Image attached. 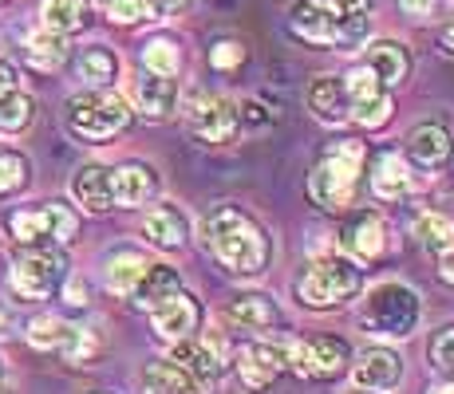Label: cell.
Returning <instances> with one entry per match:
<instances>
[{
  "label": "cell",
  "mask_w": 454,
  "mask_h": 394,
  "mask_svg": "<svg viewBox=\"0 0 454 394\" xmlns=\"http://www.w3.org/2000/svg\"><path fill=\"white\" fill-rule=\"evenodd\" d=\"M336 4H344L348 12H372L375 0H336Z\"/></svg>",
  "instance_id": "obj_46"
},
{
  "label": "cell",
  "mask_w": 454,
  "mask_h": 394,
  "mask_svg": "<svg viewBox=\"0 0 454 394\" xmlns=\"http://www.w3.org/2000/svg\"><path fill=\"white\" fill-rule=\"evenodd\" d=\"M95 394H107V390H95Z\"/></svg>",
  "instance_id": "obj_52"
},
{
  "label": "cell",
  "mask_w": 454,
  "mask_h": 394,
  "mask_svg": "<svg viewBox=\"0 0 454 394\" xmlns=\"http://www.w3.org/2000/svg\"><path fill=\"white\" fill-rule=\"evenodd\" d=\"M434 265H439V280H442V284L454 288V241L439 252V257H434Z\"/></svg>",
  "instance_id": "obj_44"
},
{
  "label": "cell",
  "mask_w": 454,
  "mask_h": 394,
  "mask_svg": "<svg viewBox=\"0 0 454 394\" xmlns=\"http://www.w3.org/2000/svg\"><path fill=\"white\" fill-rule=\"evenodd\" d=\"M146 394H209L202 382L194 379V375H186L174 359H162V363H154L151 371H146Z\"/></svg>",
  "instance_id": "obj_31"
},
{
  "label": "cell",
  "mask_w": 454,
  "mask_h": 394,
  "mask_svg": "<svg viewBox=\"0 0 454 394\" xmlns=\"http://www.w3.org/2000/svg\"><path fill=\"white\" fill-rule=\"evenodd\" d=\"M64 122L80 143L103 146L111 138L127 135L130 122H135V107L115 91V87H87L75 91L64 107Z\"/></svg>",
  "instance_id": "obj_5"
},
{
  "label": "cell",
  "mask_w": 454,
  "mask_h": 394,
  "mask_svg": "<svg viewBox=\"0 0 454 394\" xmlns=\"http://www.w3.org/2000/svg\"><path fill=\"white\" fill-rule=\"evenodd\" d=\"M143 241L159 252H182L190 244V213L178 201H154L143 213Z\"/></svg>",
  "instance_id": "obj_18"
},
{
  "label": "cell",
  "mask_w": 454,
  "mask_h": 394,
  "mask_svg": "<svg viewBox=\"0 0 454 394\" xmlns=\"http://www.w3.org/2000/svg\"><path fill=\"white\" fill-rule=\"evenodd\" d=\"M186 127L202 146H230L241 130L238 103L225 95H198L186 107Z\"/></svg>",
  "instance_id": "obj_11"
},
{
  "label": "cell",
  "mask_w": 454,
  "mask_h": 394,
  "mask_svg": "<svg viewBox=\"0 0 454 394\" xmlns=\"http://www.w3.org/2000/svg\"><path fill=\"white\" fill-rule=\"evenodd\" d=\"M411 236H415V244H419L423 252L439 257V252L454 241V221H450L447 213H434V209H427V213H419V217H415Z\"/></svg>",
  "instance_id": "obj_32"
},
{
  "label": "cell",
  "mask_w": 454,
  "mask_h": 394,
  "mask_svg": "<svg viewBox=\"0 0 454 394\" xmlns=\"http://www.w3.org/2000/svg\"><path fill=\"white\" fill-rule=\"evenodd\" d=\"M143 67L154 75H174L182 72V43L174 36H151L143 43Z\"/></svg>",
  "instance_id": "obj_33"
},
{
  "label": "cell",
  "mask_w": 454,
  "mask_h": 394,
  "mask_svg": "<svg viewBox=\"0 0 454 394\" xmlns=\"http://www.w3.org/2000/svg\"><path fill=\"white\" fill-rule=\"evenodd\" d=\"M442 48H447V56H454V24L442 28Z\"/></svg>",
  "instance_id": "obj_47"
},
{
  "label": "cell",
  "mask_w": 454,
  "mask_h": 394,
  "mask_svg": "<svg viewBox=\"0 0 454 394\" xmlns=\"http://www.w3.org/2000/svg\"><path fill=\"white\" fill-rule=\"evenodd\" d=\"M28 158L20 151H0V197L8 194H20L24 186H28Z\"/></svg>",
  "instance_id": "obj_36"
},
{
  "label": "cell",
  "mask_w": 454,
  "mask_h": 394,
  "mask_svg": "<svg viewBox=\"0 0 454 394\" xmlns=\"http://www.w3.org/2000/svg\"><path fill=\"white\" fill-rule=\"evenodd\" d=\"M368 189L375 201H403L415 189V174L399 151H380L368 166Z\"/></svg>",
  "instance_id": "obj_20"
},
{
  "label": "cell",
  "mask_w": 454,
  "mask_h": 394,
  "mask_svg": "<svg viewBox=\"0 0 454 394\" xmlns=\"http://www.w3.org/2000/svg\"><path fill=\"white\" fill-rule=\"evenodd\" d=\"M4 229L20 249H64L80 233V213L64 201L20 205L4 217Z\"/></svg>",
  "instance_id": "obj_7"
},
{
  "label": "cell",
  "mask_w": 454,
  "mask_h": 394,
  "mask_svg": "<svg viewBox=\"0 0 454 394\" xmlns=\"http://www.w3.org/2000/svg\"><path fill=\"white\" fill-rule=\"evenodd\" d=\"M32 119H36V99L28 91H16L8 99H0V135L8 138L24 135L32 127Z\"/></svg>",
  "instance_id": "obj_34"
},
{
  "label": "cell",
  "mask_w": 454,
  "mask_h": 394,
  "mask_svg": "<svg viewBox=\"0 0 454 394\" xmlns=\"http://www.w3.org/2000/svg\"><path fill=\"white\" fill-rule=\"evenodd\" d=\"M103 352V339L95 336L91 328H72V336H67V344L59 347V355L67 359V363H75V367H83V363H91L95 355Z\"/></svg>",
  "instance_id": "obj_38"
},
{
  "label": "cell",
  "mask_w": 454,
  "mask_h": 394,
  "mask_svg": "<svg viewBox=\"0 0 454 394\" xmlns=\"http://www.w3.org/2000/svg\"><path fill=\"white\" fill-rule=\"evenodd\" d=\"M75 72H80L87 87H115L123 64H119L115 48H107V43H87V48H80V56H75Z\"/></svg>",
  "instance_id": "obj_28"
},
{
  "label": "cell",
  "mask_w": 454,
  "mask_h": 394,
  "mask_svg": "<svg viewBox=\"0 0 454 394\" xmlns=\"http://www.w3.org/2000/svg\"><path fill=\"white\" fill-rule=\"evenodd\" d=\"M166 359H174V363H178L186 375H194V379L202 382L206 390L217 387V375H222V359L209 352L206 339H198V336H194V339H178V344L170 347V355H166Z\"/></svg>",
  "instance_id": "obj_25"
},
{
  "label": "cell",
  "mask_w": 454,
  "mask_h": 394,
  "mask_svg": "<svg viewBox=\"0 0 454 394\" xmlns=\"http://www.w3.org/2000/svg\"><path fill=\"white\" fill-rule=\"evenodd\" d=\"M403 158L411 162V170H427V174L447 170L454 162V135L442 122H419L403 143Z\"/></svg>",
  "instance_id": "obj_17"
},
{
  "label": "cell",
  "mask_w": 454,
  "mask_h": 394,
  "mask_svg": "<svg viewBox=\"0 0 454 394\" xmlns=\"http://www.w3.org/2000/svg\"><path fill=\"white\" fill-rule=\"evenodd\" d=\"M304 103H309V111L317 115L325 127H340V122L352 119V107H348V87H344V75H317L309 83V91H304Z\"/></svg>",
  "instance_id": "obj_23"
},
{
  "label": "cell",
  "mask_w": 454,
  "mask_h": 394,
  "mask_svg": "<svg viewBox=\"0 0 454 394\" xmlns=\"http://www.w3.org/2000/svg\"><path fill=\"white\" fill-rule=\"evenodd\" d=\"M91 4L103 8V16H107L111 24H123V28H135V24L151 20L146 0H91Z\"/></svg>",
  "instance_id": "obj_37"
},
{
  "label": "cell",
  "mask_w": 454,
  "mask_h": 394,
  "mask_svg": "<svg viewBox=\"0 0 454 394\" xmlns=\"http://www.w3.org/2000/svg\"><path fill=\"white\" fill-rule=\"evenodd\" d=\"M0 394H12V390H8V387H4V382H0Z\"/></svg>",
  "instance_id": "obj_51"
},
{
  "label": "cell",
  "mask_w": 454,
  "mask_h": 394,
  "mask_svg": "<svg viewBox=\"0 0 454 394\" xmlns=\"http://www.w3.org/2000/svg\"><path fill=\"white\" fill-rule=\"evenodd\" d=\"M344 394H383V390H368V387H352V390H344Z\"/></svg>",
  "instance_id": "obj_49"
},
{
  "label": "cell",
  "mask_w": 454,
  "mask_h": 394,
  "mask_svg": "<svg viewBox=\"0 0 454 394\" xmlns=\"http://www.w3.org/2000/svg\"><path fill=\"white\" fill-rule=\"evenodd\" d=\"M206 323V308L198 296H190L186 288H178L174 296H166L162 304L151 308V328L154 336L166 344H178V339H194Z\"/></svg>",
  "instance_id": "obj_13"
},
{
  "label": "cell",
  "mask_w": 454,
  "mask_h": 394,
  "mask_svg": "<svg viewBox=\"0 0 454 394\" xmlns=\"http://www.w3.org/2000/svg\"><path fill=\"white\" fill-rule=\"evenodd\" d=\"M431 394H454V379H447V382H442V387H434Z\"/></svg>",
  "instance_id": "obj_48"
},
{
  "label": "cell",
  "mask_w": 454,
  "mask_h": 394,
  "mask_svg": "<svg viewBox=\"0 0 454 394\" xmlns=\"http://www.w3.org/2000/svg\"><path fill=\"white\" fill-rule=\"evenodd\" d=\"M67 280V257L64 249H20L8 273V288L16 300H48Z\"/></svg>",
  "instance_id": "obj_8"
},
{
  "label": "cell",
  "mask_w": 454,
  "mask_h": 394,
  "mask_svg": "<svg viewBox=\"0 0 454 394\" xmlns=\"http://www.w3.org/2000/svg\"><path fill=\"white\" fill-rule=\"evenodd\" d=\"M178 79L174 75H154L143 67V75L135 79V111L151 122H166L178 111Z\"/></svg>",
  "instance_id": "obj_21"
},
{
  "label": "cell",
  "mask_w": 454,
  "mask_h": 394,
  "mask_svg": "<svg viewBox=\"0 0 454 394\" xmlns=\"http://www.w3.org/2000/svg\"><path fill=\"white\" fill-rule=\"evenodd\" d=\"M348 87V107H352V122H360L364 130H383L395 115V95L391 87H383V79L372 72L368 64H352L344 72Z\"/></svg>",
  "instance_id": "obj_9"
},
{
  "label": "cell",
  "mask_w": 454,
  "mask_h": 394,
  "mask_svg": "<svg viewBox=\"0 0 454 394\" xmlns=\"http://www.w3.org/2000/svg\"><path fill=\"white\" fill-rule=\"evenodd\" d=\"M356 320H360V328L375 339H407L419 331L423 300H419V292L411 284H403V280H380L360 300Z\"/></svg>",
  "instance_id": "obj_6"
},
{
  "label": "cell",
  "mask_w": 454,
  "mask_h": 394,
  "mask_svg": "<svg viewBox=\"0 0 454 394\" xmlns=\"http://www.w3.org/2000/svg\"><path fill=\"white\" fill-rule=\"evenodd\" d=\"M352 367V344L340 336H317L304 344H289V371L301 379L332 382L340 375H348Z\"/></svg>",
  "instance_id": "obj_10"
},
{
  "label": "cell",
  "mask_w": 454,
  "mask_h": 394,
  "mask_svg": "<svg viewBox=\"0 0 454 394\" xmlns=\"http://www.w3.org/2000/svg\"><path fill=\"white\" fill-rule=\"evenodd\" d=\"M442 0H399V8H403L411 20H431L434 12H439Z\"/></svg>",
  "instance_id": "obj_42"
},
{
  "label": "cell",
  "mask_w": 454,
  "mask_h": 394,
  "mask_svg": "<svg viewBox=\"0 0 454 394\" xmlns=\"http://www.w3.org/2000/svg\"><path fill=\"white\" fill-rule=\"evenodd\" d=\"M146 252L130 249V244H119L115 252H107V260H103V284H107V292L115 296H130L138 284V276L146 273Z\"/></svg>",
  "instance_id": "obj_26"
},
{
  "label": "cell",
  "mask_w": 454,
  "mask_h": 394,
  "mask_svg": "<svg viewBox=\"0 0 454 394\" xmlns=\"http://www.w3.org/2000/svg\"><path fill=\"white\" fill-rule=\"evenodd\" d=\"M352 379L356 387H368V390H399V382H403L407 375V359L395 352V347H383V344H372L364 347V352H352Z\"/></svg>",
  "instance_id": "obj_14"
},
{
  "label": "cell",
  "mask_w": 454,
  "mask_h": 394,
  "mask_svg": "<svg viewBox=\"0 0 454 394\" xmlns=\"http://www.w3.org/2000/svg\"><path fill=\"white\" fill-rule=\"evenodd\" d=\"M206 252L238 280H261L273 265V236L253 209L238 201H217L198 225Z\"/></svg>",
  "instance_id": "obj_1"
},
{
  "label": "cell",
  "mask_w": 454,
  "mask_h": 394,
  "mask_svg": "<svg viewBox=\"0 0 454 394\" xmlns=\"http://www.w3.org/2000/svg\"><path fill=\"white\" fill-rule=\"evenodd\" d=\"M364 64H368L372 72L383 79V87H391V91H395V87H403L407 79H411V72H415L411 48H407L403 40H391V36L372 40L368 51H364Z\"/></svg>",
  "instance_id": "obj_22"
},
{
  "label": "cell",
  "mask_w": 454,
  "mask_h": 394,
  "mask_svg": "<svg viewBox=\"0 0 454 394\" xmlns=\"http://www.w3.org/2000/svg\"><path fill=\"white\" fill-rule=\"evenodd\" d=\"M111 189H115V205L123 209H138V205H151L162 189V178L151 162L143 158H127V162L111 166Z\"/></svg>",
  "instance_id": "obj_19"
},
{
  "label": "cell",
  "mask_w": 454,
  "mask_h": 394,
  "mask_svg": "<svg viewBox=\"0 0 454 394\" xmlns=\"http://www.w3.org/2000/svg\"><path fill=\"white\" fill-rule=\"evenodd\" d=\"M67 56H72V43H67V36L48 32L43 24L36 32H28V36H24V59H28L36 72H59V67L67 64Z\"/></svg>",
  "instance_id": "obj_27"
},
{
  "label": "cell",
  "mask_w": 454,
  "mask_h": 394,
  "mask_svg": "<svg viewBox=\"0 0 454 394\" xmlns=\"http://www.w3.org/2000/svg\"><path fill=\"white\" fill-rule=\"evenodd\" d=\"M72 197L87 213H107L115 209V189H111V166L87 162L72 174Z\"/></svg>",
  "instance_id": "obj_24"
},
{
  "label": "cell",
  "mask_w": 454,
  "mask_h": 394,
  "mask_svg": "<svg viewBox=\"0 0 454 394\" xmlns=\"http://www.w3.org/2000/svg\"><path fill=\"white\" fill-rule=\"evenodd\" d=\"M238 367V379L246 390H265L289 371V344H273V339H246L238 352L230 355Z\"/></svg>",
  "instance_id": "obj_12"
},
{
  "label": "cell",
  "mask_w": 454,
  "mask_h": 394,
  "mask_svg": "<svg viewBox=\"0 0 454 394\" xmlns=\"http://www.w3.org/2000/svg\"><path fill=\"white\" fill-rule=\"evenodd\" d=\"M340 249L352 260H360V265H372V260L387 257V249H391L387 221H383L375 209H356L344 221V229H340Z\"/></svg>",
  "instance_id": "obj_15"
},
{
  "label": "cell",
  "mask_w": 454,
  "mask_h": 394,
  "mask_svg": "<svg viewBox=\"0 0 454 394\" xmlns=\"http://www.w3.org/2000/svg\"><path fill=\"white\" fill-rule=\"evenodd\" d=\"M427 359H431V367L442 375V379H454V323H447V328H439L431 336Z\"/></svg>",
  "instance_id": "obj_39"
},
{
  "label": "cell",
  "mask_w": 454,
  "mask_h": 394,
  "mask_svg": "<svg viewBox=\"0 0 454 394\" xmlns=\"http://www.w3.org/2000/svg\"><path fill=\"white\" fill-rule=\"evenodd\" d=\"M24 336H28V344L36 352H59L67 344V336H72V323H64L59 315H36V320H28Z\"/></svg>",
  "instance_id": "obj_35"
},
{
  "label": "cell",
  "mask_w": 454,
  "mask_h": 394,
  "mask_svg": "<svg viewBox=\"0 0 454 394\" xmlns=\"http://www.w3.org/2000/svg\"><path fill=\"white\" fill-rule=\"evenodd\" d=\"M209 64H214L217 72H233V67H241L246 64V43L233 40V36L217 40L214 48H209Z\"/></svg>",
  "instance_id": "obj_40"
},
{
  "label": "cell",
  "mask_w": 454,
  "mask_h": 394,
  "mask_svg": "<svg viewBox=\"0 0 454 394\" xmlns=\"http://www.w3.org/2000/svg\"><path fill=\"white\" fill-rule=\"evenodd\" d=\"M0 323H8V312L4 308H0Z\"/></svg>",
  "instance_id": "obj_50"
},
{
  "label": "cell",
  "mask_w": 454,
  "mask_h": 394,
  "mask_svg": "<svg viewBox=\"0 0 454 394\" xmlns=\"http://www.w3.org/2000/svg\"><path fill=\"white\" fill-rule=\"evenodd\" d=\"M0 4H4V0H0Z\"/></svg>",
  "instance_id": "obj_53"
},
{
  "label": "cell",
  "mask_w": 454,
  "mask_h": 394,
  "mask_svg": "<svg viewBox=\"0 0 454 394\" xmlns=\"http://www.w3.org/2000/svg\"><path fill=\"white\" fill-rule=\"evenodd\" d=\"M222 320L230 323V328H238V331H257V336L277 331V328H289L281 304H277L273 296H265V292H238V296H230V300H225V308H222Z\"/></svg>",
  "instance_id": "obj_16"
},
{
  "label": "cell",
  "mask_w": 454,
  "mask_h": 394,
  "mask_svg": "<svg viewBox=\"0 0 454 394\" xmlns=\"http://www.w3.org/2000/svg\"><path fill=\"white\" fill-rule=\"evenodd\" d=\"M364 292V268L348 252H320L293 280V296L309 312H332Z\"/></svg>",
  "instance_id": "obj_4"
},
{
  "label": "cell",
  "mask_w": 454,
  "mask_h": 394,
  "mask_svg": "<svg viewBox=\"0 0 454 394\" xmlns=\"http://www.w3.org/2000/svg\"><path fill=\"white\" fill-rule=\"evenodd\" d=\"M364 189H368V146L360 138L325 146L309 174L312 201L332 209V213H344L364 197Z\"/></svg>",
  "instance_id": "obj_2"
},
{
  "label": "cell",
  "mask_w": 454,
  "mask_h": 394,
  "mask_svg": "<svg viewBox=\"0 0 454 394\" xmlns=\"http://www.w3.org/2000/svg\"><path fill=\"white\" fill-rule=\"evenodd\" d=\"M24 91L20 87V64L16 59H0V99H8V95Z\"/></svg>",
  "instance_id": "obj_41"
},
{
  "label": "cell",
  "mask_w": 454,
  "mask_h": 394,
  "mask_svg": "<svg viewBox=\"0 0 454 394\" xmlns=\"http://www.w3.org/2000/svg\"><path fill=\"white\" fill-rule=\"evenodd\" d=\"M40 24L59 36H75L91 24V4L87 0H40Z\"/></svg>",
  "instance_id": "obj_29"
},
{
  "label": "cell",
  "mask_w": 454,
  "mask_h": 394,
  "mask_svg": "<svg viewBox=\"0 0 454 394\" xmlns=\"http://www.w3.org/2000/svg\"><path fill=\"white\" fill-rule=\"evenodd\" d=\"M67 304H72V308H87V284H83V280L67 284Z\"/></svg>",
  "instance_id": "obj_45"
},
{
  "label": "cell",
  "mask_w": 454,
  "mask_h": 394,
  "mask_svg": "<svg viewBox=\"0 0 454 394\" xmlns=\"http://www.w3.org/2000/svg\"><path fill=\"white\" fill-rule=\"evenodd\" d=\"M146 8H151V16H182L194 8V0H146Z\"/></svg>",
  "instance_id": "obj_43"
},
{
  "label": "cell",
  "mask_w": 454,
  "mask_h": 394,
  "mask_svg": "<svg viewBox=\"0 0 454 394\" xmlns=\"http://www.w3.org/2000/svg\"><path fill=\"white\" fill-rule=\"evenodd\" d=\"M289 32L312 48L352 51L368 40L372 12H348L336 0H296L289 8Z\"/></svg>",
  "instance_id": "obj_3"
},
{
  "label": "cell",
  "mask_w": 454,
  "mask_h": 394,
  "mask_svg": "<svg viewBox=\"0 0 454 394\" xmlns=\"http://www.w3.org/2000/svg\"><path fill=\"white\" fill-rule=\"evenodd\" d=\"M178 288H186L182 284V276H178V268H170V265H146V273L138 276V284H135V292H130V300L138 304L143 312H151L154 304H162L166 296H174Z\"/></svg>",
  "instance_id": "obj_30"
}]
</instances>
